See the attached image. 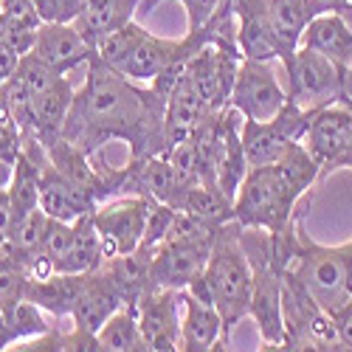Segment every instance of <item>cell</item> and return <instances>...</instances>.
I'll return each mask as SVG.
<instances>
[{"mask_svg":"<svg viewBox=\"0 0 352 352\" xmlns=\"http://www.w3.org/2000/svg\"><path fill=\"white\" fill-rule=\"evenodd\" d=\"M240 231H243V226L237 220L220 226L209 262H206V271H203V282H206L212 302L217 305V310L223 316L226 336H231L234 324H240V318H245L251 310L254 268H251V259L243 248Z\"/></svg>","mask_w":352,"mask_h":352,"instance_id":"3957f363","label":"cell"},{"mask_svg":"<svg viewBox=\"0 0 352 352\" xmlns=\"http://www.w3.org/2000/svg\"><path fill=\"white\" fill-rule=\"evenodd\" d=\"M282 349H341L333 313L321 307L290 271H282Z\"/></svg>","mask_w":352,"mask_h":352,"instance_id":"8992f818","label":"cell"},{"mask_svg":"<svg viewBox=\"0 0 352 352\" xmlns=\"http://www.w3.org/2000/svg\"><path fill=\"white\" fill-rule=\"evenodd\" d=\"M43 23H76L87 9V0H34Z\"/></svg>","mask_w":352,"mask_h":352,"instance_id":"1f68e13d","label":"cell"},{"mask_svg":"<svg viewBox=\"0 0 352 352\" xmlns=\"http://www.w3.org/2000/svg\"><path fill=\"white\" fill-rule=\"evenodd\" d=\"M282 65L287 74V99L305 110L352 99V65H338L310 48H296Z\"/></svg>","mask_w":352,"mask_h":352,"instance_id":"5b68a950","label":"cell"},{"mask_svg":"<svg viewBox=\"0 0 352 352\" xmlns=\"http://www.w3.org/2000/svg\"><path fill=\"white\" fill-rule=\"evenodd\" d=\"M228 104L243 113V119L268 122L287 104V87L279 85L274 63L243 60L231 87Z\"/></svg>","mask_w":352,"mask_h":352,"instance_id":"30bf717a","label":"cell"},{"mask_svg":"<svg viewBox=\"0 0 352 352\" xmlns=\"http://www.w3.org/2000/svg\"><path fill=\"white\" fill-rule=\"evenodd\" d=\"M349 3H352V0H349Z\"/></svg>","mask_w":352,"mask_h":352,"instance_id":"ab89813d","label":"cell"},{"mask_svg":"<svg viewBox=\"0 0 352 352\" xmlns=\"http://www.w3.org/2000/svg\"><path fill=\"white\" fill-rule=\"evenodd\" d=\"M141 195L155 203H172L178 192L175 169L166 155H150V158H130L124 169H119V195Z\"/></svg>","mask_w":352,"mask_h":352,"instance_id":"e0dca14e","label":"cell"},{"mask_svg":"<svg viewBox=\"0 0 352 352\" xmlns=\"http://www.w3.org/2000/svg\"><path fill=\"white\" fill-rule=\"evenodd\" d=\"M299 48L318 51L338 65H352V25L338 12H321L305 25Z\"/></svg>","mask_w":352,"mask_h":352,"instance_id":"d6986e66","label":"cell"},{"mask_svg":"<svg viewBox=\"0 0 352 352\" xmlns=\"http://www.w3.org/2000/svg\"><path fill=\"white\" fill-rule=\"evenodd\" d=\"M349 141H352V99L327 104L313 113L307 135H305V146L318 161L321 175L338 169Z\"/></svg>","mask_w":352,"mask_h":352,"instance_id":"4fadbf2b","label":"cell"},{"mask_svg":"<svg viewBox=\"0 0 352 352\" xmlns=\"http://www.w3.org/2000/svg\"><path fill=\"white\" fill-rule=\"evenodd\" d=\"M144 34H146V28L144 25H138L135 20H130V23H124V25H119V28H113L110 34H104L96 45H94V51H96V56L102 63H107V65H119V63H124L127 56H130V51L144 40Z\"/></svg>","mask_w":352,"mask_h":352,"instance_id":"4316f807","label":"cell"},{"mask_svg":"<svg viewBox=\"0 0 352 352\" xmlns=\"http://www.w3.org/2000/svg\"><path fill=\"white\" fill-rule=\"evenodd\" d=\"M12 226H14V209H12V195L9 186L0 189V243L9 248V237H12Z\"/></svg>","mask_w":352,"mask_h":352,"instance_id":"836d02e7","label":"cell"},{"mask_svg":"<svg viewBox=\"0 0 352 352\" xmlns=\"http://www.w3.org/2000/svg\"><path fill=\"white\" fill-rule=\"evenodd\" d=\"M104 243H102V234L94 223V212L91 214H82L79 220H74V240L71 248L65 251L63 259L54 262V271L56 274H91L96 268L104 265Z\"/></svg>","mask_w":352,"mask_h":352,"instance_id":"44dd1931","label":"cell"},{"mask_svg":"<svg viewBox=\"0 0 352 352\" xmlns=\"http://www.w3.org/2000/svg\"><path fill=\"white\" fill-rule=\"evenodd\" d=\"M20 60H23V54H20L6 37H0V85L9 82V79L14 76Z\"/></svg>","mask_w":352,"mask_h":352,"instance_id":"d6a6232c","label":"cell"},{"mask_svg":"<svg viewBox=\"0 0 352 352\" xmlns=\"http://www.w3.org/2000/svg\"><path fill=\"white\" fill-rule=\"evenodd\" d=\"M305 197L282 178L274 164L251 166L234 197V220L243 228H262L276 237L287 231Z\"/></svg>","mask_w":352,"mask_h":352,"instance_id":"277c9868","label":"cell"},{"mask_svg":"<svg viewBox=\"0 0 352 352\" xmlns=\"http://www.w3.org/2000/svg\"><path fill=\"white\" fill-rule=\"evenodd\" d=\"M305 203V200H302ZM327 313H338L352 302V240L344 245H318L305 231V209L290 223V262L285 265Z\"/></svg>","mask_w":352,"mask_h":352,"instance_id":"7a4b0ae2","label":"cell"},{"mask_svg":"<svg viewBox=\"0 0 352 352\" xmlns=\"http://www.w3.org/2000/svg\"><path fill=\"white\" fill-rule=\"evenodd\" d=\"M158 3H164V0H144L141 9L144 12H153ZM178 3L186 12V32H197V28H203V25H206L214 17V12L226 3V0H178Z\"/></svg>","mask_w":352,"mask_h":352,"instance_id":"4dcf8cb0","label":"cell"},{"mask_svg":"<svg viewBox=\"0 0 352 352\" xmlns=\"http://www.w3.org/2000/svg\"><path fill=\"white\" fill-rule=\"evenodd\" d=\"M178 51H181V40H166V37H155L146 32L144 40L130 51L127 60L116 65V71H122L133 82L150 85L175 56H178Z\"/></svg>","mask_w":352,"mask_h":352,"instance_id":"7402d4cb","label":"cell"},{"mask_svg":"<svg viewBox=\"0 0 352 352\" xmlns=\"http://www.w3.org/2000/svg\"><path fill=\"white\" fill-rule=\"evenodd\" d=\"M338 169H352V141H349V146H346V153L341 155V164H338Z\"/></svg>","mask_w":352,"mask_h":352,"instance_id":"74e56055","label":"cell"},{"mask_svg":"<svg viewBox=\"0 0 352 352\" xmlns=\"http://www.w3.org/2000/svg\"><path fill=\"white\" fill-rule=\"evenodd\" d=\"M32 54L68 76L76 68H87V63H91V56L96 51L79 34V28L74 23H43L37 28Z\"/></svg>","mask_w":352,"mask_h":352,"instance_id":"9a60e30c","label":"cell"},{"mask_svg":"<svg viewBox=\"0 0 352 352\" xmlns=\"http://www.w3.org/2000/svg\"><path fill=\"white\" fill-rule=\"evenodd\" d=\"M74 94L76 91H74V85H71L68 76H60L45 94H40L37 104H34V133L28 138H37L45 150H51V146L63 138Z\"/></svg>","mask_w":352,"mask_h":352,"instance_id":"ffe728a7","label":"cell"},{"mask_svg":"<svg viewBox=\"0 0 352 352\" xmlns=\"http://www.w3.org/2000/svg\"><path fill=\"white\" fill-rule=\"evenodd\" d=\"M40 206L54 220L74 223L82 214H91L99 206V200L91 189H85L82 184L68 178L65 172H60L51 164V158H45L40 169Z\"/></svg>","mask_w":352,"mask_h":352,"instance_id":"5bb4252c","label":"cell"},{"mask_svg":"<svg viewBox=\"0 0 352 352\" xmlns=\"http://www.w3.org/2000/svg\"><path fill=\"white\" fill-rule=\"evenodd\" d=\"M85 285V274H48L40 279H28L25 299L34 302L40 310L54 316H71Z\"/></svg>","mask_w":352,"mask_h":352,"instance_id":"603a6c76","label":"cell"},{"mask_svg":"<svg viewBox=\"0 0 352 352\" xmlns=\"http://www.w3.org/2000/svg\"><path fill=\"white\" fill-rule=\"evenodd\" d=\"M214 116L203 99L197 94V87L192 85V79L184 74V79L178 82V87L169 94L166 99V153L172 150L175 144L186 141L203 122Z\"/></svg>","mask_w":352,"mask_h":352,"instance_id":"ac0fdd59","label":"cell"},{"mask_svg":"<svg viewBox=\"0 0 352 352\" xmlns=\"http://www.w3.org/2000/svg\"><path fill=\"white\" fill-rule=\"evenodd\" d=\"M3 251H6V245H3V243H0V254H3Z\"/></svg>","mask_w":352,"mask_h":352,"instance_id":"f35d334b","label":"cell"},{"mask_svg":"<svg viewBox=\"0 0 352 352\" xmlns=\"http://www.w3.org/2000/svg\"><path fill=\"white\" fill-rule=\"evenodd\" d=\"M240 63H243V54L237 43H203L189 56L186 76L197 87V94L206 99L212 113H220L223 107H228Z\"/></svg>","mask_w":352,"mask_h":352,"instance_id":"ba28073f","label":"cell"},{"mask_svg":"<svg viewBox=\"0 0 352 352\" xmlns=\"http://www.w3.org/2000/svg\"><path fill=\"white\" fill-rule=\"evenodd\" d=\"M3 318H6V324H9V333H12L14 344L28 341V338H34V336L51 330V324L45 321L43 310H40L34 302H28V299H23V302H17L14 307L3 310Z\"/></svg>","mask_w":352,"mask_h":352,"instance_id":"f1b7e54d","label":"cell"},{"mask_svg":"<svg viewBox=\"0 0 352 352\" xmlns=\"http://www.w3.org/2000/svg\"><path fill=\"white\" fill-rule=\"evenodd\" d=\"M313 113L316 110H305L287 99V104L268 122L243 119V150H245L248 166H268L279 161V155L290 144L305 141Z\"/></svg>","mask_w":352,"mask_h":352,"instance_id":"52a82bcc","label":"cell"},{"mask_svg":"<svg viewBox=\"0 0 352 352\" xmlns=\"http://www.w3.org/2000/svg\"><path fill=\"white\" fill-rule=\"evenodd\" d=\"M228 336L223 327V316L212 302V293L203 282V274L181 290V349L209 352L226 349Z\"/></svg>","mask_w":352,"mask_h":352,"instance_id":"8fae6325","label":"cell"},{"mask_svg":"<svg viewBox=\"0 0 352 352\" xmlns=\"http://www.w3.org/2000/svg\"><path fill=\"white\" fill-rule=\"evenodd\" d=\"M153 203L155 200L130 195V197H119V200H102L94 209V223L102 234L107 259L138 251L144 234H146V220H150Z\"/></svg>","mask_w":352,"mask_h":352,"instance_id":"9c48e42d","label":"cell"},{"mask_svg":"<svg viewBox=\"0 0 352 352\" xmlns=\"http://www.w3.org/2000/svg\"><path fill=\"white\" fill-rule=\"evenodd\" d=\"M12 175H14V164L0 158V189H6L12 184Z\"/></svg>","mask_w":352,"mask_h":352,"instance_id":"d590c367","label":"cell"},{"mask_svg":"<svg viewBox=\"0 0 352 352\" xmlns=\"http://www.w3.org/2000/svg\"><path fill=\"white\" fill-rule=\"evenodd\" d=\"M146 352L181 349V290L146 287L135 302Z\"/></svg>","mask_w":352,"mask_h":352,"instance_id":"7c38bea8","label":"cell"},{"mask_svg":"<svg viewBox=\"0 0 352 352\" xmlns=\"http://www.w3.org/2000/svg\"><path fill=\"white\" fill-rule=\"evenodd\" d=\"M12 344H14V338H12L9 324H6V318H3V307H0V349H6Z\"/></svg>","mask_w":352,"mask_h":352,"instance_id":"8d00e7d4","label":"cell"},{"mask_svg":"<svg viewBox=\"0 0 352 352\" xmlns=\"http://www.w3.org/2000/svg\"><path fill=\"white\" fill-rule=\"evenodd\" d=\"M333 318H336V327H338L341 349H352V302L346 307H341Z\"/></svg>","mask_w":352,"mask_h":352,"instance_id":"e575fe53","label":"cell"},{"mask_svg":"<svg viewBox=\"0 0 352 352\" xmlns=\"http://www.w3.org/2000/svg\"><path fill=\"white\" fill-rule=\"evenodd\" d=\"M28 279H32V274H28L20 256H14L12 251L0 254V307L9 310L17 302H23Z\"/></svg>","mask_w":352,"mask_h":352,"instance_id":"83f0119b","label":"cell"},{"mask_svg":"<svg viewBox=\"0 0 352 352\" xmlns=\"http://www.w3.org/2000/svg\"><path fill=\"white\" fill-rule=\"evenodd\" d=\"M63 138L91 158L107 141L130 144V158L166 155V99L94 54L74 94Z\"/></svg>","mask_w":352,"mask_h":352,"instance_id":"6da1fadb","label":"cell"},{"mask_svg":"<svg viewBox=\"0 0 352 352\" xmlns=\"http://www.w3.org/2000/svg\"><path fill=\"white\" fill-rule=\"evenodd\" d=\"M141 3L144 0H87V9L79 14L74 25L87 43L96 45L113 28L130 23L141 9Z\"/></svg>","mask_w":352,"mask_h":352,"instance_id":"cb8c5ba5","label":"cell"},{"mask_svg":"<svg viewBox=\"0 0 352 352\" xmlns=\"http://www.w3.org/2000/svg\"><path fill=\"white\" fill-rule=\"evenodd\" d=\"M321 12H330L321 0H268L271 23L276 28L282 45L290 54L299 48V37L305 32V25Z\"/></svg>","mask_w":352,"mask_h":352,"instance_id":"d4e9b609","label":"cell"},{"mask_svg":"<svg viewBox=\"0 0 352 352\" xmlns=\"http://www.w3.org/2000/svg\"><path fill=\"white\" fill-rule=\"evenodd\" d=\"M124 305H127V299H124L122 287L116 285V279L102 265L91 274H85L82 293H79V299L71 310L74 327H79L85 333H99V327L104 324V321Z\"/></svg>","mask_w":352,"mask_h":352,"instance_id":"2e32d148","label":"cell"},{"mask_svg":"<svg viewBox=\"0 0 352 352\" xmlns=\"http://www.w3.org/2000/svg\"><path fill=\"white\" fill-rule=\"evenodd\" d=\"M71 240H74V223H65V220H48V228H45V237H43V245H40V256L51 262L63 259L65 251L71 248Z\"/></svg>","mask_w":352,"mask_h":352,"instance_id":"f546056e","label":"cell"},{"mask_svg":"<svg viewBox=\"0 0 352 352\" xmlns=\"http://www.w3.org/2000/svg\"><path fill=\"white\" fill-rule=\"evenodd\" d=\"M99 346L107 352H146L141 327H138V313L135 305H124L116 310L96 333Z\"/></svg>","mask_w":352,"mask_h":352,"instance_id":"484cf974","label":"cell"}]
</instances>
